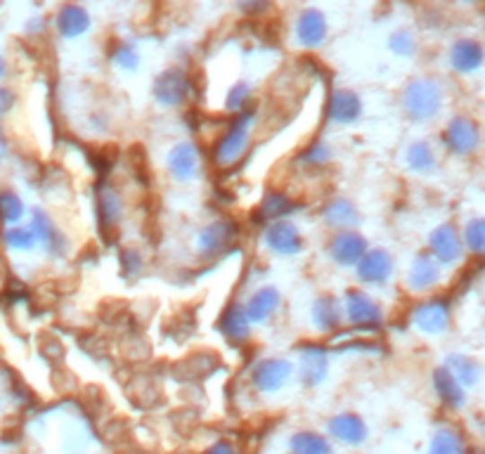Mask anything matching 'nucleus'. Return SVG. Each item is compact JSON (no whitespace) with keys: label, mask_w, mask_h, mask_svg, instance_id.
Segmentation results:
<instances>
[{"label":"nucleus","mask_w":485,"mask_h":454,"mask_svg":"<svg viewBox=\"0 0 485 454\" xmlns=\"http://www.w3.org/2000/svg\"><path fill=\"white\" fill-rule=\"evenodd\" d=\"M3 74H5V62H3V57H0V78H3Z\"/></svg>","instance_id":"a18cd8bd"},{"label":"nucleus","mask_w":485,"mask_h":454,"mask_svg":"<svg viewBox=\"0 0 485 454\" xmlns=\"http://www.w3.org/2000/svg\"><path fill=\"white\" fill-rule=\"evenodd\" d=\"M294 211H298L296 204L291 202L289 196L282 195V192H270V195L260 202V221H282V218H287V215H291Z\"/></svg>","instance_id":"c756f323"},{"label":"nucleus","mask_w":485,"mask_h":454,"mask_svg":"<svg viewBox=\"0 0 485 454\" xmlns=\"http://www.w3.org/2000/svg\"><path fill=\"white\" fill-rule=\"evenodd\" d=\"M462 237V244L466 247V251L476 253V256H481V253L485 251V221L483 218H473V221L466 223L464 232L460 234Z\"/></svg>","instance_id":"72a5a7b5"},{"label":"nucleus","mask_w":485,"mask_h":454,"mask_svg":"<svg viewBox=\"0 0 485 454\" xmlns=\"http://www.w3.org/2000/svg\"><path fill=\"white\" fill-rule=\"evenodd\" d=\"M388 48L398 55V57H412L417 52V40L410 31H395L388 40Z\"/></svg>","instance_id":"4c0bfd02"},{"label":"nucleus","mask_w":485,"mask_h":454,"mask_svg":"<svg viewBox=\"0 0 485 454\" xmlns=\"http://www.w3.org/2000/svg\"><path fill=\"white\" fill-rule=\"evenodd\" d=\"M434 389L438 393L440 403L447 405V407L460 409L466 403V393L460 386V381L447 371V367H438L434 371Z\"/></svg>","instance_id":"bb28decb"},{"label":"nucleus","mask_w":485,"mask_h":454,"mask_svg":"<svg viewBox=\"0 0 485 454\" xmlns=\"http://www.w3.org/2000/svg\"><path fill=\"white\" fill-rule=\"evenodd\" d=\"M330 435L343 445H363L367 441V423L357 415H339L330 422Z\"/></svg>","instance_id":"4be33fe9"},{"label":"nucleus","mask_w":485,"mask_h":454,"mask_svg":"<svg viewBox=\"0 0 485 454\" xmlns=\"http://www.w3.org/2000/svg\"><path fill=\"white\" fill-rule=\"evenodd\" d=\"M294 367L285 357H268L260 360L251 371V383L260 393H278L289 383Z\"/></svg>","instance_id":"39448f33"},{"label":"nucleus","mask_w":485,"mask_h":454,"mask_svg":"<svg viewBox=\"0 0 485 454\" xmlns=\"http://www.w3.org/2000/svg\"><path fill=\"white\" fill-rule=\"evenodd\" d=\"M279 303H282V296H279L278 289H272V286H263L259 292L253 293L249 303L244 305L246 318L251 325H263L268 319L278 312Z\"/></svg>","instance_id":"5701e85b"},{"label":"nucleus","mask_w":485,"mask_h":454,"mask_svg":"<svg viewBox=\"0 0 485 454\" xmlns=\"http://www.w3.org/2000/svg\"><path fill=\"white\" fill-rule=\"evenodd\" d=\"M55 24H57V31L62 39L74 40L81 39L84 33H88L93 22L85 7L76 5V3H66V5H62L57 17H55Z\"/></svg>","instance_id":"aec40b11"},{"label":"nucleus","mask_w":485,"mask_h":454,"mask_svg":"<svg viewBox=\"0 0 485 454\" xmlns=\"http://www.w3.org/2000/svg\"><path fill=\"white\" fill-rule=\"evenodd\" d=\"M24 202H22V196L13 189H3L0 192V223L7 227L17 225V223L24 218Z\"/></svg>","instance_id":"2f4dec72"},{"label":"nucleus","mask_w":485,"mask_h":454,"mask_svg":"<svg viewBox=\"0 0 485 454\" xmlns=\"http://www.w3.org/2000/svg\"><path fill=\"white\" fill-rule=\"evenodd\" d=\"M327 33H330V24H327V17L320 10L308 7V10L298 14L296 40L304 48H311V50L313 48H320L327 40Z\"/></svg>","instance_id":"2eb2a0df"},{"label":"nucleus","mask_w":485,"mask_h":454,"mask_svg":"<svg viewBox=\"0 0 485 454\" xmlns=\"http://www.w3.org/2000/svg\"><path fill=\"white\" fill-rule=\"evenodd\" d=\"M289 448L294 454H334L330 441L313 431H301L291 438Z\"/></svg>","instance_id":"7c9ffc66"},{"label":"nucleus","mask_w":485,"mask_h":454,"mask_svg":"<svg viewBox=\"0 0 485 454\" xmlns=\"http://www.w3.org/2000/svg\"><path fill=\"white\" fill-rule=\"evenodd\" d=\"M443 109V88L436 78H414L402 91V111L417 124H428Z\"/></svg>","instance_id":"f257e3e1"},{"label":"nucleus","mask_w":485,"mask_h":454,"mask_svg":"<svg viewBox=\"0 0 485 454\" xmlns=\"http://www.w3.org/2000/svg\"><path fill=\"white\" fill-rule=\"evenodd\" d=\"M121 263H123V270H126V275L128 277H136V275L143 273V256L136 251V249H126V251L121 253Z\"/></svg>","instance_id":"ea45409f"},{"label":"nucleus","mask_w":485,"mask_h":454,"mask_svg":"<svg viewBox=\"0 0 485 454\" xmlns=\"http://www.w3.org/2000/svg\"><path fill=\"white\" fill-rule=\"evenodd\" d=\"M412 325L424 334V336H438L450 325V305L440 299H431L414 308Z\"/></svg>","instance_id":"1a4fd4ad"},{"label":"nucleus","mask_w":485,"mask_h":454,"mask_svg":"<svg viewBox=\"0 0 485 454\" xmlns=\"http://www.w3.org/2000/svg\"><path fill=\"white\" fill-rule=\"evenodd\" d=\"M263 241L272 253L278 256H296L304 251V237L298 232L296 225L287 221H275L266 227Z\"/></svg>","instance_id":"f8f14e48"},{"label":"nucleus","mask_w":485,"mask_h":454,"mask_svg":"<svg viewBox=\"0 0 485 454\" xmlns=\"http://www.w3.org/2000/svg\"><path fill=\"white\" fill-rule=\"evenodd\" d=\"M330 377V355L320 345H305L298 353V379L308 389H315Z\"/></svg>","instance_id":"9d476101"},{"label":"nucleus","mask_w":485,"mask_h":454,"mask_svg":"<svg viewBox=\"0 0 485 454\" xmlns=\"http://www.w3.org/2000/svg\"><path fill=\"white\" fill-rule=\"evenodd\" d=\"M207 454H237V450H234L230 442L220 441V442H216L214 448H208Z\"/></svg>","instance_id":"37998d69"},{"label":"nucleus","mask_w":485,"mask_h":454,"mask_svg":"<svg viewBox=\"0 0 485 454\" xmlns=\"http://www.w3.org/2000/svg\"><path fill=\"white\" fill-rule=\"evenodd\" d=\"M428 454H464V442L462 435L454 429H440L431 438V448Z\"/></svg>","instance_id":"473e14b6"},{"label":"nucleus","mask_w":485,"mask_h":454,"mask_svg":"<svg viewBox=\"0 0 485 454\" xmlns=\"http://www.w3.org/2000/svg\"><path fill=\"white\" fill-rule=\"evenodd\" d=\"M447 371L460 381L462 389H473L481 381V364L469 355H450L445 362Z\"/></svg>","instance_id":"c85d7f7f"},{"label":"nucleus","mask_w":485,"mask_h":454,"mask_svg":"<svg viewBox=\"0 0 485 454\" xmlns=\"http://www.w3.org/2000/svg\"><path fill=\"white\" fill-rule=\"evenodd\" d=\"M251 100V85L246 83V81H240V83H234L230 88L225 98V109L227 111H246V104Z\"/></svg>","instance_id":"e433bc0d"},{"label":"nucleus","mask_w":485,"mask_h":454,"mask_svg":"<svg viewBox=\"0 0 485 454\" xmlns=\"http://www.w3.org/2000/svg\"><path fill=\"white\" fill-rule=\"evenodd\" d=\"M363 114V102L357 98V92L346 91V88H337L330 92L327 100V118L339 126L356 124Z\"/></svg>","instance_id":"ddd939ff"},{"label":"nucleus","mask_w":485,"mask_h":454,"mask_svg":"<svg viewBox=\"0 0 485 454\" xmlns=\"http://www.w3.org/2000/svg\"><path fill=\"white\" fill-rule=\"evenodd\" d=\"M14 104V95L7 88H0V118L5 117L7 111L13 109Z\"/></svg>","instance_id":"79ce46f5"},{"label":"nucleus","mask_w":485,"mask_h":454,"mask_svg":"<svg viewBox=\"0 0 485 454\" xmlns=\"http://www.w3.org/2000/svg\"><path fill=\"white\" fill-rule=\"evenodd\" d=\"M440 282V266L428 253H419L408 270V289L414 293H427Z\"/></svg>","instance_id":"a211bd4d"},{"label":"nucleus","mask_w":485,"mask_h":454,"mask_svg":"<svg viewBox=\"0 0 485 454\" xmlns=\"http://www.w3.org/2000/svg\"><path fill=\"white\" fill-rule=\"evenodd\" d=\"M450 65H453L454 72L464 74V76L479 72L481 65H483V46L473 39L457 40L450 48Z\"/></svg>","instance_id":"412c9836"},{"label":"nucleus","mask_w":485,"mask_h":454,"mask_svg":"<svg viewBox=\"0 0 485 454\" xmlns=\"http://www.w3.org/2000/svg\"><path fill=\"white\" fill-rule=\"evenodd\" d=\"M343 322V305L334 296H320L313 303V325L324 334L337 331Z\"/></svg>","instance_id":"a878e982"},{"label":"nucleus","mask_w":485,"mask_h":454,"mask_svg":"<svg viewBox=\"0 0 485 454\" xmlns=\"http://www.w3.org/2000/svg\"><path fill=\"white\" fill-rule=\"evenodd\" d=\"M237 7H240V13L259 17V14H263L270 7V0H237Z\"/></svg>","instance_id":"a19ab883"},{"label":"nucleus","mask_w":485,"mask_h":454,"mask_svg":"<svg viewBox=\"0 0 485 454\" xmlns=\"http://www.w3.org/2000/svg\"><path fill=\"white\" fill-rule=\"evenodd\" d=\"M251 124L253 111H242L234 118V124L225 130V135L220 137L214 147V162L218 169H233L234 163H240L242 156L249 152L251 144Z\"/></svg>","instance_id":"f03ea898"},{"label":"nucleus","mask_w":485,"mask_h":454,"mask_svg":"<svg viewBox=\"0 0 485 454\" xmlns=\"http://www.w3.org/2000/svg\"><path fill=\"white\" fill-rule=\"evenodd\" d=\"M97 215L102 230H114L123 218V199L117 189L104 185L97 189Z\"/></svg>","instance_id":"393cba45"},{"label":"nucleus","mask_w":485,"mask_h":454,"mask_svg":"<svg viewBox=\"0 0 485 454\" xmlns=\"http://www.w3.org/2000/svg\"><path fill=\"white\" fill-rule=\"evenodd\" d=\"M343 318L353 327H376L384 319V312L369 293L360 289H350L343 301Z\"/></svg>","instance_id":"0eeeda50"},{"label":"nucleus","mask_w":485,"mask_h":454,"mask_svg":"<svg viewBox=\"0 0 485 454\" xmlns=\"http://www.w3.org/2000/svg\"><path fill=\"white\" fill-rule=\"evenodd\" d=\"M428 251H431V258H434L438 266H454V263H460L462 256H464V244H462L457 227L450 225V223L436 227L431 237H428Z\"/></svg>","instance_id":"423d86ee"},{"label":"nucleus","mask_w":485,"mask_h":454,"mask_svg":"<svg viewBox=\"0 0 485 454\" xmlns=\"http://www.w3.org/2000/svg\"><path fill=\"white\" fill-rule=\"evenodd\" d=\"M111 62L121 69V72H136L140 66V55L133 46L128 43H119L114 50H111Z\"/></svg>","instance_id":"c9c22d12"},{"label":"nucleus","mask_w":485,"mask_h":454,"mask_svg":"<svg viewBox=\"0 0 485 454\" xmlns=\"http://www.w3.org/2000/svg\"><path fill=\"white\" fill-rule=\"evenodd\" d=\"M192 95L190 76L182 69H166L154 81V100L163 107H182Z\"/></svg>","instance_id":"20e7f679"},{"label":"nucleus","mask_w":485,"mask_h":454,"mask_svg":"<svg viewBox=\"0 0 485 454\" xmlns=\"http://www.w3.org/2000/svg\"><path fill=\"white\" fill-rule=\"evenodd\" d=\"M322 221L324 225L331 227V230H356L360 225V211L356 208V204L348 202V199H331L327 206L322 208Z\"/></svg>","instance_id":"b1692460"},{"label":"nucleus","mask_w":485,"mask_h":454,"mask_svg":"<svg viewBox=\"0 0 485 454\" xmlns=\"http://www.w3.org/2000/svg\"><path fill=\"white\" fill-rule=\"evenodd\" d=\"M357 277L363 279L365 284L382 286L386 284L391 275H393V258L388 256L384 249H372L365 253L360 263H357Z\"/></svg>","instance_id":"dca6fc26"},{"label":"nucleus","mask_w":485,"mask_h":454,"mask_svg":"<svg viewBox=\"0 0 485 454\" xmlns=\"http://www.w3.org/2000/svg\"><path fill=\"white\" fill-rule=\"evenodd\" d=\"M5 244L14 251H31L36 247V237L29 227L13 225L5 230Z\"/></svg>","instance_id":"f704fd0d"},{"label":"nucleus","mask_w":485,"mask_h":454,"mask_svg":"<svg viewBox=\"0 0 485 454\" xmlns=\"http://www.w3.org/2000/svg\"><path fill=\"white\" fill-rule=\"evenodd\" d=\"M304 162L308 163V166H313V169H322V166H327V163L331 162V150L324 143L311 144V147L304 152Z\"/></svg>","instance_id":"58836bf2"},{"label":"nucleus","mask_w":485,"mask_h":454,"mask_svg":"<svg viewBox=\"0 0 485 454\" xmlns=\"http://www.w3.org/2000/svg\"><path fill=\"white\" fill-rule=\"evenodd\" d=\"M29 230H31L33 237H36V244H43L50 256H62V253L66 251L65 234L59 232L57 225L50 221V215H48L43 208H33Z\"/></svg>","instance_id":"4468645a"},{"label":"nucleus","mask_w":485,"mask_h":454,"mask_svg":"<svg viewBox=\"0 0 485 454\" xmlns=\"http://www.w3.org/2000/svg\"><path fill=\"white\" fill-rule=\"evenodd\" d=\"M237 237V225L233 221H216L197 234V253L201 258H218Z\"/></svg>","instance_id":"6e6552de"},{"label":"nucleus","mask_w":485,"mask_h":454,"mask_svg":"<svg viewBox=\"0 0 485 454\" xmlns=\"http://www.w3.org/2000/svg\"><path fill=\"white\" fill-rule=\"evenodd\" d=\"M464 3H476V0H464Z\"/></svg>","instance_id":"49530a36"},{"label":"nucleus","mask_w":485,"mask_h":454,"mask_svg":"<svg viewBox=\"0 0 485 454\" xmlns=\"http://www.w3.org/2000/svg\"><path fill=\"white\" fill-rule=\"evenodd\" d=\"M405 162H408V169L412 173H419V176H428L438 169V159H436L434 147L427 143V140H417L408 147L405 152Z\"/></svg>","instance_id":"cd10ccee"},{"label":"nucleus","mask_w":485,"mask_h":454,"mask_svg":"<svg viewBox=\"0 0 485 454\" xmlns=\"http://www.w3.org/2000/svg\"><path fill=\"white\" fill-rule=\"evenodd\" d=\"M7 156V140L3 135V130H0V159H5Z\"/></svg>","instance_id":"c03bdc74"},{"label":"nucleus","mask_w":485,"mask_h":454,"mask_svg":"<svg viewBox=\"0 0 485 454\" xmlns=\"http://www.w3.org/2000/svg\"><path fill=\"white\" fill-rule=\"evenodd\" d=\"M443 144L453 156H472L481 147V128L469 117H454L443 130Z\"/></svg>","instance_id":"7ed1b4c3"},{"label":"nucleus","mask_w":485,"mask_h":454,"mask_svg":"<svg viewBox=\"0 0 485 454\" xmlns=\"http://www.w3.org/2000/svg\"><path fill=\"white\" fill-rule=\"evenodd\" d=\"M367 253V240L356 230H343L330 240L331 260L341 267H353Z\"/></svg>","instance_id":"9b49d317"},{"label":"nucleus","mask_w":485,"mask_h":454,"mask_svg":"<svg viewBox=\"0 0 485 454\" xmlns=\"http://www.w3.org/2000/svg\"><path fill=\"white\" fill-rule=\"evenodd\" d=\"M218 329L223 331V336L234 345H244L249 338H251V322L246 318L244 305L230 303L225 308V312L220 315Z\"/></svg>","instance_id":"6ab92c4d"},{"label":"nucleus","mask_w":485,"mask_h":454,"mask_svg":"<svg viewBox=\"0 0 485 454\" xmlns=\"http://www.w3.org/2000/svg\"><path fill=\"white\" fill-rule=\"evenodd\" d=\"M169 173L178 182H192L199 176V150L192 143L175 144L169 154Z\"/></svg>","instance_id":"f3484780"}]
</instances>
